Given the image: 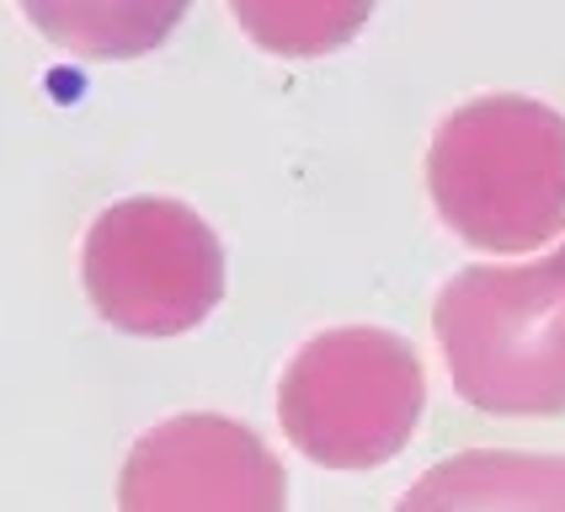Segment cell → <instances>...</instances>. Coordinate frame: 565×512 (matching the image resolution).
<instances>
[{
	"mask_svg": "<svg viewBox=\"0 0 565 512\" xmlns=\"http://www.w3.org/2000/svg\"><path fill=\"white\" fill-rule=\"evenodd\" d=\"M438 220L475 252H539L565 230V118L534 96H475L427 150Z\"/></svg>",
	"mask_w": 565,
	"mask_h": 512,
	"instance_id": "obj_1",
	"label": "cell"
},
{
	"mask_svg": "<svg viewBox=\"0 0 565 512\" xmlns=\"http://www.w3.org/2000/svg\"><path fill=\"white\" fill-rule=\"evenodd\" d=\"M433 326L454 390L475 412H565V246L523 267L454 273Z\"/></svg>",
	"mask_w": 565,
	"mask_h": 512,
	"instance_id": "obj_2",
	"label": "cell"
},
{
	"mask_svg": "<svg viewBox=\"0 0 565 512\" xmlns=\"http://www.w3.org/2000/svg\"><path fill=\"white\" fill-rule=\"evenodd\" d=\"M427 406L422 358L395 331L342 326L299 348L278 384L288 444L326 470H374L411 444Z\"/></svg>",
	"mask_w": 565,
	"mask_h": 512,
	"instance_id": "obj_3",
	"label": "cell"
},
{
	"mask_svg": "<svg viewBox=\"0 0 565 512\" xmlns=\"http://www.w3.org/2000/svg\"><path fill=\"white\" fill-rule=\"evenodd\" d=\"M96 316L128 337H182L224 299V246L177 198H124L81 252Z\"/></svg>",
	"mask_w": 565,
	"mask_h": 512,
	"instance_id": "obj_4",
	"label": "cell"
},
{
	"mask_svg": "<svg viewBox=\"0 0 565 512\" xmlns=\"http://www.w3.org/2000/svg\"><path fill=\"white\" fill-rule=\"evenodd\" d=\"M118 512H288V476L246 422L188 412L128 448Z\"/></svg>",
	"mask_w": 565,
	"mask_h": 512,
	"instance_id": "obj_5",
	"label": "cell"
},
{
	"mask_svg": "<svg viewBox=\"0 0 565 512\" xmlns=\"http://www.w3.org/2000/svg\"><path fill=\"white\" fill-rule=\"evenodd\" d=\"M395 512H565V454H454L416 480Z\"/></svg>",
	"mask_w": 565,
	"mask_h": 512,
	"instance_id": "obj_6",
	"label": "cell"
},
{
	"mask_svg": "<svg viewBox=\"0 0 565 512\" xmlns=\"http://www.w3.org/2000/svg\"><path fill=\"white\" fill-rule=\"evenodd\" d=\"M22 17L70 60H139L182 28L192 0H17Z\"/></svg>",
	"mask_w": 565,
	"mask_h": 512,
	"instance_id": "obj_7",
	"label": "cell"
},
{
	"mask_svg": "<svg viewBox=\"0 0 565 512\" xmlns=\"http://www.w3.org/2000/svg\"><path fill=\"white\" fill-rule=\"evenodd\" d=\"M241 32L278 60H326L369 28L374 0H230Z\"/></svg>",
	"mask_w": 565,
	"mask_h": 512,
	"instance_id": "obj_8",
	"label": "cell"
}]
</instances>
